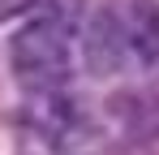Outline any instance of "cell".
<instances>
[{
  "mask_svg": "<svg viewBox=\"0 0 159 155\" xmlns=\"http://www.w3.org/2000/svg\"><path fill=\"white\" fill-rule=\"evenodd\" d=\"M82 35V4L78 0H48L43 13H34L9 43L13 73L30 95L39 91H65L73 78V56H78Z\"/></svg>",
  "mask_w": 159,
  "mask_h": 155,
  "instance_id": "6da1fadb",
  "label": "cell"
},
{
  "mask_svg": "<svg viewBox=\"0 0 159 155\" xmlns=\"http://www.w3.org/2000/svg\"><path fill=\"white\" fill-rule=\"evenodd\" d=\"M116 13H120V35H125V52H129V69L159 65V4L129 0V4H116Z\"/></svg>",
  "mask_w": 159,
  "mask_h": 155,
  "instance_id": "7a4b0ae2",
  "label": "cell"
}]
</instances>
